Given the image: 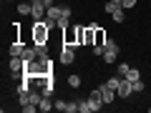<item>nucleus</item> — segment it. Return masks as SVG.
I'll list each match as a JSON object with an SVG mask.
<instances>
[{
    "mask_svg": "<svg viewBox=\"0 0 151 113\" xmlns=\"http://www.w3.org/2000/svg\"><path fill=\"white\" fill-rule=\"evenodd\" d=\"M58 63H60V65H70V63H76V48L63 45V48H60V55H58Z\"/></svg>",
    "mask_w": 151,
    "mask_h": 113,
    "instance_id": "1",
    "label": "nucleus"
},
{
    "mask_svg": "<svg viewBox=\"0 0 151 113\" xmlns=\"http://www.w3.org/2000/svg\"><path fill=\"white\" fill-rule=\"evenodd\" d=\"M63 45H70V48H81L78 45V38H76V25H68L63 30Z\"/></svg>",
    "mask_w": 151,
    "mask_h": 113,
    "instance_id": "2",
    "label": "nucleus"
},
{
    "mask_svg": "<svg viewBox=\"0 0 151 113\" xmlns=\"http://www.w3.org/2000/svg\"><path fill=\"white\" fill-rule=\"evenodd\" d=\"M131 93H134V83H131L129 78H121V86L116 88V96L119 98H129Z\"/></svg>",
    "mask_w": 151,
    "mask_h": 113,
    "instance_id": "3",
    "label": "nucleus"
},
{
    "mask_svg": "<svg viewBox=\"0 0 151 113\" xmlns=\"http://www.w3.org/2000/svg\"><path fill=\"white\" fill-rule=\"evenodd\" d=\"M88 101L93 103V111H101L106 103H103V98H101V88H93L91 93H88Z\"/></svg>",
    "mask_w": 151,
    "mask_h": 113,
    "instance_id": "4",
    "label": "nucleus"
},
{
    "mask_svg": "<svg viewBox=\"0 0 151 113\" xmlns=\"http://www.w3.org/2000/svg\"><path fill=\"white\" fill-rule=\"evenodd\" d=\"M98 88H101V98H103V103H106V106L119 98V96H116V91H113V88H108L106 83H103V86H98Z\"/></svg>",
    "mask_w": 151,
    "mask_h": 113,
    "instance_id": "5",
    "label": "nucleus"
},
{
    "mask_svg": "<svg viewBox=\"0 0 151 113\" xmlns=\"http://www.w3.org/2000/svg\"><path fill=\"white\" fill-rule=\"evenodd\" d=\"M45 13H48V8L43 3H33V13H30L33 20H45Z\"/></svg>",
    "mask_w": 151,
    "mask_h": 113,
    "instance_id": "6",
    "label": "nucleus"
},
{
    "mask_svg": "<svg viewBox=\"0 0 151 113\" xmlns=\"http://www.w3.org/2000/svg\"><path fill=\"white\" fill-rule=\"evenodd\" d=\"M96 43V23L86 25V33H83V45H93Z\"/></svg>",
    "mask_w": 151,
    "mask_h": 113,
    "instance_id": "7",
    "label": "nucleus"
},
{
    "mask_svg": "<svg viewBox=\"0 0 151 113\" xmlns=\"http://www.w3.org/2000/svg\"><path fill=\"white\" fill-rule=\"evenodd\" d=\"M53 108H55V103L50 101V96H43V101L38 103V111L40 113H48V111H53Z\"/></svg>",
    "mask_w": 151,
    "mask_h": 113,
    "instance_id": "8",
    "label": "nucleus"
},
{
    "mask_svg": "<svg viewBox=\"0 0 151 113\" xmlns=\"http://www.w3.org/2000/svg\"><path fill=\"white\" fill-rule=\"evenodd\" d=\"M23 50H25V43H23V40H13L10 48H8V53L10 55H23Z\"/></svg>",
    "mask_w": 151,
    "mask_h": 113,
    "instance_id": "9",
    "label": "nucleus"
},
{
    "mask_svg": "<svg viewBox=\"0 0 151 113\" xmlns=\"http://www.w3.org/2000/svg\"><path fill=\"white\" fill-rule=\"evenodd\" d=\"M81 83H83V78H81L78 73H70V75H68V88L78 91V88H81Z\"/></svg>",
    "mask_w": 151,
    "mask_h": 113,
    "instance_id": "10",
    "label": "nucleus"
},
{
    "mask_svg": "<svg viewBox=\"0 0 151 113\" xmlns=\"http://www.w3.org/2000/svg\"><path fill=\"white\" fill-rule=\"evenodd\" d=\"M38 58V50H35V45H28L25 50H23V60L25 63H30V60H35Z\"/></svg>",
    "mask_w": 151,
    "mask_h": 113,
    "instance_id": "11",
    "label": "nucleus"
},
{
    "mask_svg": "<svg viewBox=\"0 0 151 113\" xmlns=\"http://www.w3.org/2000/svg\"><path fill=\"white\" fill-rule=\"evenodd\" d=\"M116 60H119V50H103V63L113 65Z\"/></svg>",
    "mask_w": 151,
    "mask_h": 113,
    "instance_id": "12",
    "label": "nucleus"
},
{
    "mask_svg": "<svg viewBox=\"0 0 151 113\" xmlns=\"http://www.w3.org/2000/svg\"><path fill=\"white\" fill-rule=\"evenodd\" d=\"M93 45H106V30H103L98 23H96V43Z\"/></svg>",
    "mask_w": 151,
    "mask_h": 113,
    "instance_id": "13",
    "label": "nucleus"
},
{
    "mask_svg": "<svg viewBox=\"0 0 151 113\" xmlns=\"http://www.w3.org/2000/svg\"><path fill=\"white\" fill-rule=\"evenodd\" d=\"M30 13H33V3L30 0H25V3L18 5V15H30Z\"/></svg>",
    "mask_w": 151,
    "mask_h": 113,
    "instance_id": "14",
    "label": "nucleus"
},
{
    "mask_svg": "<svg viewBox=\"0 0 151 113\" xmlns=\"http://www.w3.org/2000/svg\"><path fill=\"white\" fill-rule=\"evenodd\" d=\"M78 113H93V103L91 101H81L78 103Z\"/></svg>",
    "mask_w": 151,
    "mask_h": 113,
    "instance_id": "15",
    "label": "nucleus"
},
{
    "mask_svg": "<svg viewBox=\"0 0 151 113\" xmlns=\"http://www.w3.org/2000/svg\"><path fill=\"white\" fill-rule=\"evenodd\" d=\"M119 8H124V5H121V3H111V0H108L106 5H103V10H106V13H108V15H113V13L119 10Z\"/></svg>",
    "mask_w": 151,
    "mask_h": 113,
    "instance_id": "16",
    "label": "nucleus"
},
{
    "mask_svg": "<svg viewBox=\"0 0 151 113\" xmlns=\"http://www.w3.org/2000/svg\"><path fill=\"white\" fill-rule=\"evenodd\" d=\"M124 78H129V81L134 83V81H139V78H141V70L139 68H129V73H126Z\"/></svg>",
    "mask_w": 151,
    "mask_h": 113,
    "instance_id": "17",
    "label": "nucleus"
},
{
    "mask_svg": "<svg viewBox=\"0 0 151 113\" xmlns=\"http://www.w3.org/2000/svg\"><path fill=\"white\" fill-rule=\"evenodd\" d=\"M111 18H113V23H124V20H126V8H119Z\"/></svg>",
    "mask_w": 151,
    "mask_h": 113,
    "instance_id": "18",
    "label": "nucleus"
},
{
    "mask_svg": "<svg viewBox=\"0 0 151 113\" xmlns=\"http://www.w3.org/2000/svg\"><path fill=\"white\" fill-rule=\"evenodd\" d=\"M106 86H108V88H113V91H116V88L121 86V75H113V78H106Z\"/></svg>",
    "mask_w": 151,
    "mask_h": 113,
    "instance_id": "19",
    "label": "nucleus"
},
{
    "mask_svg": "<svg viewBox=\"0 0 151 113\" xmlns=\"http://www.w3.org/2000/svg\"><path fill=\"white\" fill-rule=\"evenodd\" d=\"M106 50H119V43L113 40V38H106V45H103Z\"/></svg>",
    "mask_w": 151,
    "mask_h": 113,
    "instance_id": "20",
    "label": "nucleus"
},
{
    "mask_svg": "<svg viewBox=\"0 0 151 113\" xmlns=\"http://www.w3.org/2000/svg\"><path fill=\"white\" fill-rule=\"evenodd\" d=\"M129 68H131L129 63H119V65H116V70H119V75H121V78H124L126 73H129Z\"/></svg>",
    "mask_w": 151,
    "mask_h": 113,
    "instance_id": "21",
    "label": "nucleus"
},
{
    "mask_svg": "<svg viewBox=\"0 0 151 113\" xmlns=\"http://www.w3.org/2000/svg\"><path fill=\"white\" fill-rule=\"evenodd\" d=\"M78 111V103H73V101H65V111L63 113H76Z\"/></svg>",
    "mask_w": 151,
    "mask_h": 113,
    "instance_id": "22",
    "label": "nucleus"
},
{
    "mask_svg": "<svg viewBox=\"0 0 151 113\" xmlns=\"http://www.w3.org/2000/svg\"><path fill=\"white\" fill-rule=\"evenodd\" d=\"M121 5H124L126 10H134V8L139 5V0H121Z\"/></svg>",
    "mask_w": 151,
    "mask_h": 113,
    "instance_id": "23",
    "label": "nucleus"
},
{
    "mask_svg": "<svg viewBox=\"0 0 151 113\" xmlns=\"http://www.w3.org/2000/svg\"><path fill=\"white\" fill-rule=\"evenodd\" d=\"M103 50H106L103 45H91V53H93V55H98V58H103Z\"/></svg>",
    "mask_w": 151,
    "mask_h": 113,
    "instance_id": "24",
    "label": "nucleus"
},
{
    "mask_svg": "<svg viewBox=\"0 0 151 113\" xmlns=\"http://www.w3.org/2000/svg\"><path fill=\"white\" fill-rule=\"evenodd\" d=\"M141 91H146V86H144V81H134V93H141Z\"/></svg>",
    "mask_w": 151,
    "mask_h": 113,
    "instance_id": "25",
    "label": "nucleus"
},
{
    "mask_svg": "<svg viewBox=\"0 0 151 113\" xmlns=\"http://www.w3.org/2000/svg\"><path fill=\"white\" fill-rule=\"evenodd\" d=\"M55 111H60V113L65 111V101H63V98H60V101H55Z\"/></svg>",
    "mask_w": 151,
    "mask_h": 113,
    "instance_id": "26",
    "label": "nucleus"
},
{
    "mask_svg": "<svg viewBox=\"0 0 151 113\" xmlns=\"http://www.w3.org/2000/svg\"><path fill=\"white\" fill-rule=\"evenodd\" d=\"M43 5H45V8H50V5H53V0H43Z\"/></svg>",
    "mask_w": 151,
    "mask_h": 113,
    "instance_id": "27",
    "label": "nucleus"
},
{
    "mask_svg": "<svg viewBox=\"0 0 151 113\" xmlns=\"http://www.w3.org/2000/svg\"><path fill=\"white\" fill-rule=\"evenodd\" d=\"M30 3H43V0H30Z\"/></svg>",
    "mask_w": 151,
    "mask_h": 113,
    "instance_id": "28",
    "label": "nucleus"
},
{
    "mask_svg": "<svg viewBox=\"0 0 151 113\" xmlns=\"http://www.w3.org/2000/svg\"><path fill=\"white\" fill-rule=\"evenodd\" d=\"M111 3H121V0H111Z\"/></svg>",
    "mask_w": 151,
    "mask_h": 113,
    "instance_id": "29",
    "label": "nucleus"
}]
</instances>
